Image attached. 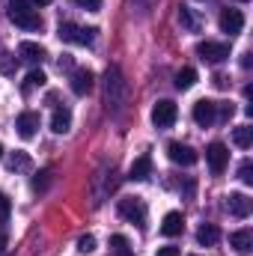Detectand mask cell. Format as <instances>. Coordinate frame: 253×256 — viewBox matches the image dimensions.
Returning <instances> with one entry per match:
<instances>
[{
    "mask_svg": "<svg viewBox=\"0 0 253 256\" xmlns=\"http://www.w3.org/2000/svg\"><path fill=\"white\" fill-rule=\"evenodd\" d=\"M126 98H128V80L122 78L120 66H110L104 72V102H108V108L122 110Z\"/></svg>",
    "mask_w": 253,
    "mask_h": 256,
    "instance_id": "obj_1",
    "label": "cell"
},
{
    "mask_svg": "<svg viewBox=\"0 0 253 256\" xmlns=\"http://www.w3.org/2000/svg\"><path fill=\"white\" fill-rule=\"evenodd\" d=\"M9 21L21 30H42V18L30 0H9Z\"/></svg>",
    "mask_w": 253,
    "mask_h": 256,
    "instance_id": "obj_2",
    "label": "cell"
},
{
    "mask_svg": "<svg viewBox=\"0 0 253 256\" xmlns=\"http://www.w3.org/2000/svg\"><path fill=\"white\" fill-rule=\"evenodd\" d=\"M96 27H78V24H72V21H63L60 27H57V36H60V42H68V45H92L96 42Z\"/></svg>",
    "mask_w": 253,
    "mask_h": 256,
    "instance_id": "obj_3",
    "label": "cell"
},
{
    "mask_svg": "<svg viewBox=\"0 0 253 256\" xmlns=\"http://www.w3.org/2000/svg\"><path fill=\"white\" fill-rule=\"evenodd\" d=\"M176 116H179L176 102H170V98L155 102V108H152V122H155V128H170L176 122Z\"/></svg>",
    "mask_w": 253,
    "mask_h": 256,
    "instance_id": "obj_4",
    "label": "cell"
},
{
    "mask_svg": "<svg viewBox=\"0 0 253 256\" xmlns=\"http://www.w3.org/2000/svg\"><path fill=\"white\" fill-rule=\"evenodd\" d=\"M120 214L126 220H131V224H140L143 226V220H146V202L140 196H122L120 200Z\"/></svg>",
    "mask_w": 253,
    "mask_h": 256,
    "instance_id": "obj_5",
    "label": "cell"
},
{
    "mask_svg": "<svg viewBox=\"0 0 253 256\" xmlns=\"http://www.w3.org/2000/svg\"><path fill=\"white\" fill-rule=\"evenodd\" d=\"M194 122L200 128H208L218 122V102H212V98H200L196 104H194Z\"/></svg>",
    "mask_w": 253,
    "mask_h": 256,
    "instance_id": "obj_6",
    "label": "cell"
},
{
    "mask_svg": "<svg viewBox=\"0 0 253 256\" xmlns=\"http://www.w3.org/2000/svg\"><path fill=\"white\" fill-rule=\"evenodd\" d=\"M196 54H200L206 63H224V60L230 57V45L206 39V42H200V45H196Z\"/></svg>",
    "mask_w": 253,
    "mask_h": 256,
    "instance_id": "obj_7",
    "label": "cell"
},
{
    "mask_svg": "<svg viewBox=\"0 0 253 256\" xmlns=\"http://www.w3.org/2000/svg\"><path fill=\"white\" fill-rule=\"evenodd\" d=\"M206 161H208V170H212L214 176H220V173L226 170L230 149H226L224 143H208V149H206Z\"/></svg>",
    "mask_w": 253,
    "mask_h": 256,
    "instance_id": "obj_8",
    "label": "cell"
},
{
    "mask_svg": "<svg viewBox=\"0 0 253 256\" xmlns=\"http://www.w3.org/2000/svg\"><path fill=\"white\" fill-rule=\"evenodd\" d=\"M39 122H42V120H39L36 110H24V114H18V120H15V131H18V137H24V140L36 137Z\"/></svg>",
    "mask_w": 253,
    "mask_h": 256,
    "instance_id": "obj_9",
    "label": "cell"
},
{
    "mask_svg": "<svg viewBox=\"0 0 253 256\" xmlns=\"http://www.w3.org/2000/svg\"><path fill=\"white\" fill-rule=\"evenodd\" d=\"M72 92L74 96H86V92H92V86H96V74L90 72V68H78V72H72Z\"/></svg>",
    "mask_w": 253,
    "mask_h": 256,
    "instance_id": "obj_10",
    "label": "cell"
},
{
    "mask_svg": "<svg viewBox=\"0 0 253 256\" xmlns=\"http://www.w3.org/2000/svg\"><path fill=\"white\" fill-rule=\"evenodd\" d=\"M167 155H170V161H173V164H182V167L196 164V158H200V155H196L190 146H185V143H176V140L167 146Z\"/></svg>",
    "mask_w": 253,
    "mask_h": 256,
    "instance_id": "obj_11",
    "label": "cell"
},
{
    "mask_svg": "<svg viewBox=\"0 0 253 256\" xmlns=\"http://www.w3.org/2000/svg\"><path fill=\"white\" fill-rule=\"evenodd\" d=\"M242 27H244V15L238 9H224L220 12V30L224 33L236 36V33H242Z\"/></svg>",
    "mask_w": 253,
    "mask_h": 256,
    "instance_id": "obj_12",
    "label": "cell"
},
{
    "mask_svg": "<svg viewBox=\"0 0 253 256\" xmlns=\"http://www.w3.org/2000/svg\"><path fill=\"white\" fill-rule=\"evenodd\" d=\"M226 208H230V214L232 218H248L253 208L250 196L248 194H230V200H226Z\"/></svg>",
    "mask_w": 253,
    "mask_h": 256,
    "instance_id": "obj_13",
    "label": "cell"
},
{
    "mask_svg": "<svg viewBox=\"0 0 253 256\" xmlns=\"http://www.w3.org/2000/svg\"><path fill=\"white\" fill-rule=\"evenodd\" d=\"M230 248H236V254H242V256H248L253 250V230H238V232H232L230 236Z\"/></svg>",
    "mask_w": 253,
    "mask_h": 256,
    "instance_id": "obj_14",
    "label": "cell"
},
{
    "mask_svg": "<svg viewBox=\"0 0 253 256\" xmlns=\"http://www.w3.org/2000/svg\"><path fill=\"white\" fill-rule=\"evenodd\" d=\"M149 176H152V158H149V155H140V158L131 164L128 179H131V182H146Z\"/></svg>",
    "mask_w": 253,
    "mask_h": 256,
    "instance_id": "obj_15",
    "label": "cell"
},
{
    "mask_svg": "<svg viewBox=\"0 0 253 256\" xmlns=\"http://www.w3.org/2000/svg\"><path fill=\"white\" fill-rule=\"evenodd\" d=\"M18 57L27 60V63H42L48 54H45V48H42L39 42H21V45H18Z\"/></svg>",
    "mask_w": 253,
    "mask_h": 256,
    "instance_id": "obj_16",
    "label": "cell"
},
{
    "mask_svg": "<svg viewBox=\"0 0 253 256\" xmlns=\"http://www.w3.org/2000/svg\"><path fill=\"white\" fill-rule=\"evenodd\" d=\"M182 230H185L182 212H167V214H164V224H161V232H164L167 238H173V236H179Z\"/></svg>",
    "mask_w": 253,
    "mask_h": 256,
    "instance_id": "obj_17",
    "label": "cell"
},
{
    "mask_svg": "<svg viewBox=\"0 0 253 256\" xmlns=\"http://www.w3.org/2000/svg\"><path fill=\"white\" fill-rule=\"evenodd\" d=\"M72 128V110L68 108H57L54 116H51V131L54 134H66Z\"/></svg>",
    "mask_w": 253,
    "mask_h": 256,
    "instance_id": "obj_18",
    "label": "cell"
},
{
    "mask_svg": "<svg viewBox=\"0 0 253 256\" xmlns=\"http://www.w3.org/2000/svg\"><path fill=\"white\" fill-rule=\"evenodd\" d=\"M196 242H200L202 248H212V244L220 242V230H218L214 224H202V226L196 230Z\"/></svg>",
    "mask_w": 253,
    "mask_h": 256,
    "instance_id": "obj_19",
    "label": "cell"
},
{
    "mask_svg": "<svg viewBox=\"0 0 253 256\" xmlns=\"http://www.w3.org/2000/svg\"><path fill=\"white\" fill-rule=\"evenodd\" d=\"M232 143H236L238 149H250V143H253V128H250V126H238L236 131H232Z\"/></svg>",
    "mask_w": 253,
    "mask_h": 256,
    "instance_id": "obj_20",
    "label": "cell"
},
{
    "mask_svg": "<svg viewBox=\"0 0 253 256\" xmlns=\"http://www.w3.org/2000/svg\"><path fill=\"white\" fill-rule=\"evenodd\" d=\"M179 24H182L185 30H190V33H200V18L194 15V9H188V6L179 9Z\"/></svg>",
    "mask_w": 253,
    "mask_h": 256,
    "instance_id": "obj_21",
    "label": "cell"
},
{
    "mask_svg": "<svg viewBox=\"0 0 253 256\" xmlns=\"http://www.w3.org/2000/svg\"><path fill=\"white\" fill-rule=\"evenodd\" d=\"M194 84H196V68H190V66L179 68V74H176V86H179V90H190Z\"/></svg>",
    "mask_w": 253,
    "mask_h": 256,
    "instance_id": "obj_22",
    "label": "cell"
},
{
    "mask_svg": "<svg viewBox=\"0 0 253 256\" xmlns=\"http://www.w3.org/2000/svg\"><path fill=\"white\" fill-rule=\"evenodd\" d=\"M9 170H30V155L27 152H12L9 155Z\"/></svg>",
    "mask_w": 253,
    "mask_h": 256,
    "instance_id": "obj_23",
    "label": "cell"
},
{
    "mask_svg": "<svg viewBox=\"0 0 253 256\" xmlns=\"http://www.w3.org/2000/svg\"><path fill=\"white\" fill-rule=\"evenodd\" d=\"M45 80H48L45 72H42V68H33V72L27 74V80H24V92H30L33 86H45Z\"/></svg>",
    "mask_w": 253,
    "mask_h": 256,
    "instance_id": "obj_24",
    "label": "cell"
},
{
    "mask_svg": "<svg viewBox=\"0 0 253 256\" xmlns=\"http://www.w3.org/2000/svg\"><path fill=\"white\" fill-rule=\"evenodd\" d=\"M78 250H80V254H92V250H96V236H90V232L80 236V238H78Z\"/></svg>",
    "mask_w": 253,
    "mask_h": 256,
    "instance_id": "obj_25",
    "label": "cell"
},
{
    "mask_svg": "<svg viewBox=\"0 0 253 256\" xmlns=\"http://www.w3.org/2000/svg\"><path fill=\"white\" fill-rule=\"evenodd\" d=\"M9 214H12V200L0 191V224H6V220H9Z\"/></svg>",
    "mask_w": 253,
    "mask_h": 256,
    "instance_id": "obj_26",
    "label": "cell"
},
{
    "mask_svg": "<svg viewBox=\"0 0 253 256\" xmlns=\"http://www.w3.org/2000/svg\"><path fill=\"white\" fill-rule=\"evenodd\" d=\"M238 179H242L244 185H253V164L250 161H242V167H238Z\"/></svg>",
    "mask_w": 253,
    "mask_h": 256,
    "instance_id": "obj_27",
    "label": "cell"
},
{
    "mask_svg": "<svg viewBox=\"0 0 253 256\" xmlns=\"http://www.w3.org/2000/svg\"><path fill=\"white\" fill-rule=\"evenodd\" d=\"M48 182H51V173H48V170H42V173L33 179V191H45V188H48Z\"/></svg>",
    "mask_w": 253,
    "mask_h": 256,
    "instance_id": "obj_28",
    "label": "cell"
},
{
    "mask_svg": "<svg viewBox=\"0 0 253 256\" xmlns=\"http://www.w3.org/2000/svg\"><path fill=\"white\" fill-rule=\"evenodd\" d=\"M110 250H131L126 236H110Z\"/></svg>",
    "mask_w": 253,
    "mask_h": 256,
    "instance_id": "obj_29",
    "label": "cell"
},
{
    "mask_svg": "<svg viewBox=\"0 0 253 256\" xmlns=\"http://www.w3.org/2000/svg\"><path fill=\"white\" fill-rule=\"evenodd\" d=\"M80 9H86V12H98L102 9V0H74Z\"/></svg>",
    "mask_w": 253,
    "mask_h": 256,
    "instance_id": "obj_30",
    "label": "cell"
},
{
    "mask_svg": "<svg viewBox=\"0 0 253 256\" xmlns=\"http://www.w3.org/2000/svg\"><path fill=\"white\" fill-rule=\"evenodd\" d=\"M158 256H179V248L167 244V248H158Z\"/></svg>",
    "mask_w": 253,
    "mask_h": 256,
    "instance_id": "obj_31",
    "label": "cell"
},
{
    "mask_svg": "<svg viewBox=\"0 0 253 256\" xmlns=\"http://www.w3.org/2000/svg\"><path fill=\"white\" fill-rule=\"evenodd\" d=\"M110 256H134L131 250H110Z\"/></svg>",
    "mask_w": 253,
    "mask_h": 256,
    "instance_id": "obj_32",
    "label": "cell"
},
{
    "mask_svg": "<svg viewBox=\"0 0 253 256\" xmlns=\"http://www.w3.org/2000/svg\"><path fill=\"white\" fill-rule=\"evenodd\" d=\"M3 250H6V236L0 232V256H3Z\"/></svg>",
    "mask_w": 253,
    "mask_h": 256,
    "instance_id": "obj_33",
    "label": "cell"
},
{
    "mask_svg": "<svg viewBox=\"0 0 253 256\" xmlns=\"http://www.w3.org/2000/svg\"><path fill=\"white\" fill-rule=\"evenodd\" d=\"M30 3H33V6H48L51 0H30Z\"/></svg>",
    "mask_w": 253,
    "mask_h": 256,
    "instance_id": "obj_34",
    "label": "cell"
},
{
    "mask_svg": "<svg viewBox=\"0 0 253 256\" xmlns=\"http://www.w3.org/2000/svg\"><path fill=\"white\" fill-rule=\"evenodd\" d=\"M0 158H3V143H0Z\"/></svg>",
    "mask_w": 253,
    "mask_h": 256,
    "instance_id": "obj_35",
    "label": "cell"
},
{
    "mask_svg": "<svg viewBox=\"0 0 253 256\" xmlns=\"http://www.w3.org/2000/svg\"><path fill=\"white\" fill-rule=\"evenodd\" d=\"M238 3H248V0H238Z\"/></svg>",
    "mask_w": 253,
    "mask_h": 256,
    "instance_id": "obj_36",
    "label": "cell"
}]
</instances>
